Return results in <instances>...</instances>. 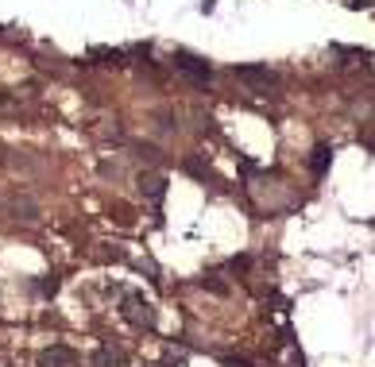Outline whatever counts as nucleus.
<instances>
[{
	"mask_svg": "<svg viewBox=\"0 0 375 367\" xmlns=\"http://www.w3.org/2000/svg\"><path fill=\"white\" fill-rule=\"evenodd\" d=\"M174 70L186 73L194 85H209V81H213V66H209V59H201V54H194V51H174Z\"/></svg>",
	"mask_w": 375,
	"mask_h": 367,
	"instance_id": "f257e3e1",
	"label": "nucleus"
},
{
	"mask_svg": "<svg viewBox=\"0 0 375 367\" xmlns=\"http://www.w3.org/2000/svg\"><path fill=\"white\" fill-rule=\"evenodd\" d=\"M124 317L140 329H155V306L140 290H124Z\"/></svg>",
	"mask_w": 375,
	"mask_h": 367,
	"instance_id": "f03ea898",
	"label": "nucleus"
},
{
	"mask_svg": "<svg viewBox=\"0 0 375 367\" xmlns=\"http://www.w3.org/2000/svg\"><path fill=\"white\" fill-rule=\"evenodd\" d=\"M240 81H248L251 89H275L279 85V73H275L271 66H259V62H244V66L232 70Z\"/></svg>",
	"mask_w": 375,
	"mask_h": 367,
	"instance_id": "7ed1b4c3",
	"label": "nucleus"
},
{
	"mask_svg": "<svg viewBox=\"0 0 375 367\" xmlns=\"http://www.w3.org/2000/svg\"><path fill=\"white\" fill-rule=\"evenodd\" d=\"M74 363H78V352L66 344H54L39 352V367H74Z\"/></svg>",
	"mask_w": 375,
	"mask_h": 367,
	"instance_id": "20e7f679",
	"label": "nucleus"
},
{
	"mask_svg": "<svg viewBox=\"0 0 375 367\" xmlns=\"http://www.w3.org/2000/svg\"><path fill=\"white\" fill-rule=\"evenodd\" d=\"M140 193L159 205V201L167 198V178H162V174H140Z\"/></svg>",
	"mask_w": 375,
	"mask_h": 367,
	"instance_id": "39448f33",
	"label": "nucleus"
},
{
	"mask_svg": "<svg viewBox=\"0 0 375 367\" xmlns=\"http://www.w3.org/2000/svg\"><path fill=\"white\" fill-rule=\"evenodd\" d=\"M329 162H333V147L329 143H314V151H309V170H314V178H325Z\"/></svg>",
	"mask_w": 375,
	"mask_h": 367,
	"instance_id": "423d86ee",
	"label": "nucleus"
},
{
	"mask_svg": "<svg viewBox=\"0 0 375 367\" xmlns=\"http://www.w3.org/2000/svg\"><path fill=\"white\" fill-rule=\"evenodd\" d=\"M120 363H124V356H120L112 344H101L93 352V367H120Z\"/></svg>",
	"mask_w": 375,
	"mask_h": 367,
	"instance_id": "0eeeda50",
	"label": "nucleus"
},
{
	"mask_svg": "<svg viewBox=\"0 0 375 367\" xmlns=\"http://www.w3.org/2000/svg\"><path fill=\"white\" fill-rule=\"evenodd\" d=\"M182 170H186V174H194V178H201V182H217L213 167H209V162H201V159H186Z\"/></svg>",
	"mask_w": 375,
	"mask_h": 367,
	"instance_id": "6e6552de",
	"label": "nucleus"
},
{
	"mask_svg": "<svg viewBox=\"0 0 375 367\" xmlns=\"http://www.w3.org/2000/svg\"><path fill=\"white\" fill-rule=\"evenodd\" d=\"M12 213L20 220H39V205L31 198H12Z\"/></svg>",
	"mask_w": 375,
	"mask_h": 367,
	"instance_id": "1a4fd4ad",
	"label": "nucleus"
},
{
	"mask_svg": "<svg viewBox=\"0 0 375 367\" xmlns=\"http://www.w3.org/2000/svg\"><path fill=\"white\" fill-rule=\"evenodd\" d=\"M198 287H201V290H213V294H221V298L228 294V287L221 282V275H213V271H206V275H201V279H198Z\"/></svg>",
	"mask_w": 375,
	"mask_h": 367,
	"instance_id": "9d476101",
	"label": "nucleus"
},
{
	"mask_svg": "<svg viewBox=\"0 0 375 367\" xmlns=\"http://www.w3.org/2000/svg\"><path fill=\"white\" fill-rule=\"evenodd\" d=\"M251 267V255H232L228 259V271H236V275H244Z\"/></svg>",
	"mask_w": 375,
	"mask_h": 367,
	"instance_id": "9b49d317",
	"label": "nucleus"
},
{
	"mask_svg": "<svg viewBox=\"0 0 375 367\" xmlns=\"http://www.w3.org/2000/svg\"><path fill=\"white\" fill-rule=\"evenodd\" d=\"M59 287H62V282L51 275V279H43V282H39V294H43V298H54V294H59Z\"/></svg>",
	"mask_w": 375,
	"mask_h": 367,
	"instance_id": "f8f14e48",
	"label": "nucleus"
},
{
	"mask_svg": "<svg viewBox=\"0 0 375 367\" xmlns=\"http://www.w3.org/2000/svg\"><path fill=\"white\" fill-rule=\"evenodd\" d=\"M136 151H140L143 159H151V162H159V159H162V151H159V147H151V143H136Z\"/></svg>",
	"mask_w": 375,
	"mask_h": 367,
	"instance_id": "ddd939ff",
	"label": "nucleus"
},
{
	"mask_svg": "<svg viewBox=\"0 0 375 367\" xmlns=\"http://www.w3.org/2000/svg\"><path fill=\"white\" fill-rule=\"evenodd\" d=\"M221 360H225L228 367H251L248 360H244V356H221Z\"/></svg>",
	"mask_w": 375,
	"mask_h": 367,
	"instance_id": "4468645a",
	"label": "nucleus"
},
{
	"mask_svg": "<svg viewBox=\"0 0 375 367\" xmlns=\"http://www.w3.org/2000/svg\"><path fill=\"white\" fill-rule=\"evenodd\" d=\"M148 367H178L174 356H167V360H159V363H148Z\"/></svg>",
	"mask_w": 375,
	"mask_h": 367,
	"instance_id": "2eb2a0df",
	"label": "nucleus"
}]
</instances>
